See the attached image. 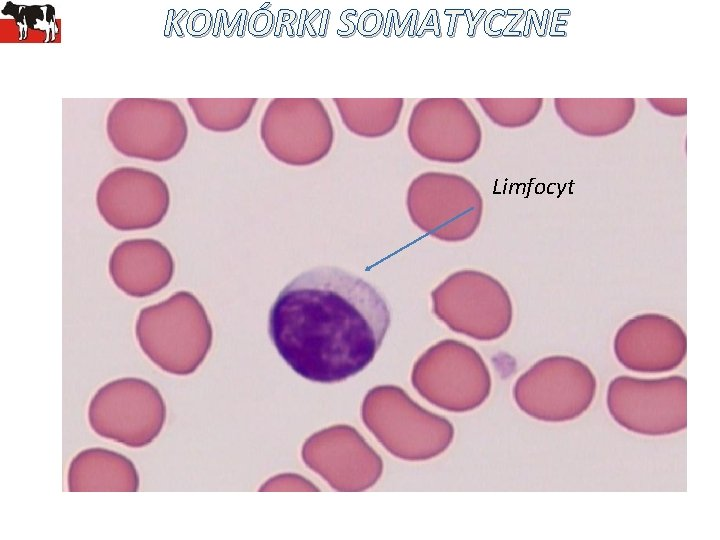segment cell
Listing matches in <instances>:
<instances>
[{"label":"cell","mask_w":720,"mask_h":540,"mask_svg":"<svg viewBox=\"0 0 720 540\" xmlns=\"http://www.w3.org/2000/svg\"><path fill=\"white\" fill-rule=\"evenodd\" d=\"M391 322L384 297L362 278L334 266L295 277L269 313V335L299 376L338 383L364 370Z\"/></svg>","instance_id":"1"},{"label":"cell","mask_w":720,"mask_h":540,"mask_svg":"<svg viewBox=\"0 0 720 540\" xmlns=\"http://www.w3.org/2000/svg\"><path fill=\"white\" fill-rule=\"evenodd\" d=\"M135 334L143 353L162 370L178 375L194 371L211 345L206 313L195 296L180 291L140 310Z\"/></svg>","instance_id":"2"},{"label":"cell","mask_w":720,"mask_h":540,"mask_svg":"<svg viewBox=\"0 0 720 540\" xmlns=\"http://www.w3.org/2000/svg\"><path fill=\"white\" fill-rule=\"evenodd\" d=\"M166 418L164 400L150 382L136 377L110 381L98 389L88 408V420L99 436L127 447L150 444Z\"/></svg>","instance_id":"3"},{"label":"cell","mask_w":720,"mask_h":540,"mask_svg":"<svg viewBox=\"0 0 720 540\" xmlns=\"http://www.w3.org/2000/svg\"><path fill=\"white\" fill-rule=\"evenodd\" d=\"M108 137L125 156L162 162L185 146L188 127L174 102L163 99H123L110 110Z\"/></svg>","instance_id":"4"},{"label":"cell","mask_w":720,"mask_h":540,"mask_svg":"<svg viewBox=\"0 0 720 540\" xmlns=\"http://www.w3.org/2000/svg\"><path fill=\"white\" fill-rule=\"evenodd\" d=\"M259 134L275 159L308 166L324 158L332 146L330 117L317 98H275L262 115Z\"/></svg>","instance_id":"5"},{"label":"cell","mask_w":720,"mask_h":540,"mask_svg":"<svg viewBox=\"0 0 720 540\" xmlns=\"http://www.w3.org/2000/svg\"><path fill=\"white\" fill-rule=\"evenodd\" d=\"M97 208L111 227L121 231L152 228L165 217L169 189L156 173L134 167L109 172L96 194Z\"/></svg>","instance_id":"6"},{"label":"cell","mask_w":720,"mask_h":540,"mask_svg":"<svg viewBox=\"0 0 720 540\" xmlns=\"http://www.w3.org/2000/svg\"><path fill=\"white\" fill-rule=\"evenodd\" d=\"M614 353L627 369L661 373L681 364L687 349L682 328L671 318L645 313L625 322L614 338Z\"/></svg>","instance_id":"7"},{"label":"cell","mask_w":720,"mask_h":540,"mask_svg":"<svg viewBox=\"0 0 720 540\" xmlns=\"http://www.w3.org/2000/svg\"><path fill=\"white\" fill-rule=\"evenodd\" d=\"M108 269L118 289L131 297L142 298L169 284L174 261L170 251L158 240L130 239L114 248Z\"/></svg>","instance_id":"8"},{"label":"cell","mask_w":720,"mask_h":540,"mask_svg":"<svg viewBox=\"0 0 720 540\" xmlns=\"http://www.w3.org/2000/svg\"><path fill=\"white\" fill-rule=\"evenodd\" d=\"M67 482L70 492H135L139 488V475L124 455L89 448L71 461Z\"/></svg>","instance_id":"9"},{"label":"cell","mask_w":720,"mask_h":540,"mask_svg":"<svg viewBox=\"0 0 720 540\" xmlns=\"http://www.w3.org/2000/svg\"><path fill=\"white\" fill-rule=\"evenodd\" d=\"M199 125L213 132L240 129L250 119L257 98L187 99Z\"/></svg>","instance_id":"10"}]
</instances>
